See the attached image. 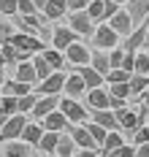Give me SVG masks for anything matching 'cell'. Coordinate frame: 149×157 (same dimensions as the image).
Segmentation results:
<instances>
[{
  "mask_svg": "<svg viewBox=\"0 0 149 157\" xmlns=\"http://www.w3.org/2000/svg\"><path fill=\"white\" fill-rule=\"evenodd\" d=\"M60 111L68 117V122L71 125H84V122H90V109H84L79 100H73V98H68V95H63L60 98Z\"/></svg>",
  "mask_w": 149,
  "mask_h": 157,
  "instance_id": "1",
  "label": "cell"
},
{
  "mask_svg": "<svg viewBox=\"0 0 149 157\" xmlns=\"http://www.w3.org/2000/svg\"><path fill=\"white\" fill-rule=\"evenodd\" d=\"M68 27H71V30L84 41V38H92V33H95L98 25L90 19L87 11H68Z\"/></svg>",
  "mask_w": 149,
  "mask_h": 157,
  "instance_id": "2",
  "label": "cell"
},
{
  "mask_svg": "<svg viewBox=\"0 0 149 157\" xmlns=\"http://www.w3.org/2000/svg\"><path fill=\"white\" fill-rule=\"evenodd\" d=\"M92 46H95V49H103V52L119 46V33H117L109 22H103V25H98L95 33H92Z\"/></svg>",
  "mask_w": 149,
  "mask_h": 157,
  "instance_id": "3",
  "label": "cell"
},
{
  "mask_svg": "<svg viewBox=\"0 0 149 157\" xmlns=\"http://www.w3.org/2000/svg\"><path fill=\"white\" fill-rule=\"evenodd\" d=\"M90 57H92V52H90V46L84 44L82 38H79L76 44H71V46L65 49V63H68V68H79V65H90Z\"/></svg>",
  "mask_w": 149,
  "mask_h": 157,
  "instance_id": "4",
  "label": "cell"
},
{
  "mask_svg": "<svg viewBox=\"0 0 149 157\" xmlns=\"http://www.w3.org/2000/svg\"><path fill=\"white\" fill-rule=\"evenodd\" d=\"M8 44H14L19 52H33V54H41L46 44L38 38V35H30V33H14L11 38H8Z\"/></svg>",
  "mask_w": 149,
  "mask_h": 157,
  "instance_id": "5",
  "label": "cell"
},
{
  "mask_svg": "<svg viewBox=\"0 0 149 157\" xmlns=\"http://www.w3.org/2000/svg\"><path fill=\"white\" fill-rule=\"evenodd\" d=\"M25 125H27V117H25V114H14V117H11L6 125L0 127V144L22 138V130H25Z\"/></svg>",
  "mask_w": 149,
  "mask_h": 157,
  "instance_id": "6",
  "label": "cell"
},
{
  "mask_svg": "<svg viewBox=\"0 0 149 157\" xmlns=\"http://www.w3.org/2000/svg\"><path fill=\"white\" fill-rule=\"evenodd\" d=\"M60 98H63V95H41V98H38V103H35V109L30 111L35 122H44L52 111L60 109Z\"/></svg>",
  "mask_w": 149,
  "mask_h": 157,
  "instance_id": "7",
  "label": "cell"
},
{
  "mask_svg": "<svg viewBox=\"0 0 149 157\" xmlns=\"http://www.w3.org/2000/svg\"><path fill=\"white\" fill-rule=\"evenodd\" d=\"M65 78H68V73H65V71H54V73H52L49 78L38 81L41 87H35V92H38V95H63Z\"/></svg>",
  "mask_w": 149,
  "mask_h": 157,
  "instance_id": "8",
  "label": "cell"
},
{
  "mask_svg": "<svg viewBox=\"0 0 149 157\" xmlns=\"http://www.w3.org/2000/svg\"><path fill=\"white\" fill-rule=\"evenodd\" d=\"M79 41V35L71 30L68 25H54L52 27V46L54 49H60V52H65L71 44H76Z\"/></svg>",
  "mask_w": 149,
  "mask_h": 157,
  "instance_id": "9",
  "label": "cell"
},
{
  "mask_svg": "<svg viewBox=\"0 0 149 157\" xmlns=\"http://www.w3.org/2000/svg\"><path fill=\"white\" fill-rule=\"evenodd\" d=\"M147 33H149V19L144 22V25H138L136 30L125 38V44H122V49L128 52V54H136V52H141L144 49V44H147Z\"/></svg>",
  "mask_w": 149,
  "mask_h": 157,
  "instance_id": "10",
  "label": "cell"
},
{
  "mask_svg": "<svg viewBox=\"0 0 149 157\" xmlns=\"http://www.w3.org/2000/svg\"><path fill=\"white\" fill-rule=\"evenodd\" d=\"M109 25H111V27H114L122 38H128V35L136 30V25H133V19H130V14H128V8H125V6H122V8H119L111 19H109Z\"/></svg>",
  "mask_w": 149,
  "mask_h": 157,
  "instance_id": "11",
  "label": "cell"
},
{
  "mask_svg": "<svg viewBox=\"0 0 149 157\" xmlns=\"http://www.w3.org/2000/svg\"><path fill=\"white\" fill-rule=\"evenodd\" d=\"M63 95L73 98V100H79V98H84V95H87V84H84V78L79 76V71H76V73H68L65 87H63Z\"/></svg>",
  "mask_w": 149,
  "mask_h": 157,
  "instance_id": "12",
  "label": "cell"
},
{
  "mask_svg": "<svg viewBox=\"0 0 149 157\" xmlns=\"http://www.w3.org/2000/svg\"><path fill=\"white\" fill-rule=\"evenodd\" d=\"M125 8H128V14H130V19H133L136 27L144 25V22L149 19V0H128Z\"/></svg>",
  "mask_w": 149,
  "mask_h": 157,
  "instance_id": "13",
  "label": "cell"
},
{
  "mask_svg": "<svg viewBox=\"0 0 149 157\" xmlns=\"http://www.w3.org/2000/svg\"><path fill=\"white\" fill-rule=\"evenodd\" d=\"M87 109H90V114L100 111V109H109V87L87 90Z\"/></svg>",
  "mask_w": 149,
  "mask_h": 157,
  "instance_id": "14",
  "label": "cell"
},
{
  "mask_svg": "<svg viewBox=\"0 0 149 157\" xmlns=\"http://www.w3.org/2000/svg\"><path fill=\"white\" fill-rule=\"evenodd\" d=\"M68 133H71V138L76 141V146H79V149H98L95 138L90 136V130H87L84 125H71V127H68Z\"/></svg>",
  "mask_w": 149,
  "mask_h": 157,
  "instance_id": "15",
  "label": "cell"
},
{
  "mask_svg": "<svg viewBox=\"0 0 149 157\" xmlns=\"http://www.w3.org/2000/svg\"><path fill=\"white\" fill-rule=\"evenodd\" d=\"M114 114H117V122H119V127H122V130H130V133H136V130L141 127V125H138V111L130 109V106L117 109Z\"/></svg>",
  "mask_w": 149,
  "mask_h": 157,
  "instance_id": "16",
  "label": "cell"
},
{
  "mask_svg": "<svg viewBox=\"0 0 149 157\" xmlns=\"http://www.w3.org/2000/svg\"><path fill=\"white\" fill-rule=\"evenodd\" d=\"M33 152H38V149L30 146V144H25L22 138L3 144V155H6V157H33Z\"/></svg>",
  "mask_w": 149,
  "mask_h": 157,
  "instance_id": "17",
  "label": "cell"
},
{
  "mask_svg": "<svg viewBox=\"0 0 149 157\" xmlns=\"http://www.w3.org/2000/svg\"><path fill=\"white\" fill-rule=\"evenodd\" d=\"M76 71H79V76L84 78L87 90H98V87H103V84H106V76H103V73H98L92 65H79Z\"/></svg>",
  "mask_w": 149,
  "mask_h": 157,
  "instance_id": "18",
  "label": "cell"
},
{
  "mask_svg": "<svg viewBox=\"0 0 149 157\" xmlns=\"http://www.w3.org/2000/svg\"><path fill=\"white\" fill-rule=\"evenodd\" d=\"M41 14L46 16L49 22L63 19V16H68V0H46V6H44V11H41Z\"/></svg>",
  "mask_w": 149,
  "mask_h": 157,
  "instance_id": "19",
  "label": "cell"
},
{
  "mask_svg": "<svg viewBox=\"0 0 149 157\" xmlns=\"http://www.w3.org/2000/svg\"><path fill=\"white\" fill-rule=\"evenodd\" d=\"M92 122H98V125H103L106 130H119L122 133V127H119V122H117V114L111 109H100V111H92V117H90Z\"/></svg>",
  "mask_w": 149,
  "mask_h": 157,
  "instance_id": "20",
  "label": "cell"
},
{
  "mask_svg": "<svg viewBox=\"0 0 149 157\" xmlns=\"http://www.w3.org/2000/svg\"><path fill=\"white\" fill-rule=\"evenodd\" d=\"M41 125L46 127V130H54V133H65L68 127H71V122H68V117H65V114L57 109V111H52V114L46 117V119H44V122H41Z\"/></svg>",
  "mask_w": 149,
  "mask_h": 157,
  "instance_id": "21",
  "label": "cell"
},
{
  "mask_svg": "<svg viewBox=\"0 0 149 157\" xmlns=\"http://www.w3.org/2000/svg\"><path fill=\"white\" fill-rule=\"evenodd\" d=\"M35 87L33 84H27V81H17V78H6V84H3V95H14V98H22V95H30Z\"/></svg>",
  "mask_w": 149,
  "mask_h": 157,
  "instance_id": "22",
  "label": "cell"
},
{
  "mask_svg": "<svg viewBox=\"0 0 149 157\" xmlns=\"http://www.w3.org/2000/svg\"><path fill=\"white\" fill-rule=\"evenodd\" d=\"M76 152H79V146H76V141L71 138V133H60V141H57V149H54V155L57 157H76Z\"/></svg>",
  "mask_w": 149,
  "mask_h": 157,
  "instance_id": "23",
  "label": "cell"
},
{
  "mask_svg": "<svg viewBox=\"0 0 149 157\" xmlns=\"http://www.w3.org/2000/svg\"><path fill=\"white\" fill-rule=\"evenodd\" d=\"M44 133H46V127L41 125V122H27L25 130H22V141L30 144V146H38V141H41Z\"/></svg>",
  "mask_w": 149,
  "mask_h": 157,
  "instance_id": "24",
  "label": "cell"
},
{
  "mask_svg": "<svg viewBox=\"0 0 149 157\" xmlns=\"http://www.w3.org/2000/svg\"><path fill=\"white\" fill-rule=\"evenodd\" d=\"M57 141H60V133H54V130H46V133H44V136H41V141H38V146H35V149H38V152H41V155H54V149H57Z\"/></svg>",
  "mask_w": 149,
  "mask_h": 157,
  "instance_id": "25",
  "label": "cell"
},
{
  "mask_svg": "<svg viewBox=\"0 0 149 157\" xmlns=\"http://www.w3.org/2000/svg\"><path fill=\"white\" fill-rule=\"evenodd\" d=\"M44 57H46V63H49L54 71H68L65 52H60V49H54V46H46L44 49Z\"/></svg>",
  "mask_w": 149,
  "mask_h": 157,
  "instance_id": "26",
  "label": "cell"
},
{
  "mask_svg": "<svg viewBox=\"0 0 149 157\" xmlns=\"http://www.w3.org/2000/svg\"><path fill=\"white\" fill-rule=\"evenodd\" d=\"M90 65L103 73V76H109V71H111V63H109V52H103V49H95L92 52V57H90Z\"/></svg>",
  "mask_w": 149,
  "mask_h": 157,
  "instance_id": "27",
  "label": "cell"
},
{
  "mask_svg": "<svg viewBox=\"0 0 149 157\" xmlns=\"http://www.w3.org/2000/svg\"><path fill=\"white\" fill-rule=\"evenodd\" d=\"M17 81H27V84H35V81H38V73H35L33 60H30V63H19L17 65Z\"/></svg>",
  "mask_w": 149,
  "mask_h": 157,
  "instance_id": "28",
  "label": "cell"
},
{
  "mask_svg": "<svg viewBox=\"0 0 149 157\" xmlns=\"http://www.w3.org/2000/svg\"><path fill=\"white\" fill-rule=\"evenodd\" d=\"M33 65H35V73H38V81H44V78H49L52 73H54V68L46 63L44 52H41V54H33Z\"/></svg>",
  "mask_w": 149,
  "mask_h": 157,
  "instance_id": "29",
  "label": "cell"
},
{
  "mask_svg": "<svg viewBox=\"0 0 149 157\" xmlns=\"http://www.w3.org/2000/svg\"><path fill=\"white\" fill-rule=\"evenodd\" d=\"M122 144H125L122 133H119V130H109V136H106V141H103V152H106V157L111 155V152H117Z\"/></svg>",
  "mask_w": 149,
  "mask_h": 157,
  "instance_id": "30",
  "label": "cell"
},
{
  "mask_svg": "<svg viewBox=\"0 0 149 157\" xmlns=\"http://www.w3.org/2000/svg\"><path fill=\"white\" fill-rule=\"evenodd\" d=\"M147 90H149V76H141V73H133V76H130V92H133V98L144 95Z\"/></svg>",
  "mask_w": 149,
  "mask_h": 157,
  "instance_id": "31",
  "label": "cell"
},
{
  "mask_svg": "<svg viewBox=\"0 0 149 157\" xmlns=\"http://www.w3.org/2000/svg\"><path fill=\"white\" fill-rule=\"evenodd\" d=\"M38 98L41 95L35 92H30V95H22V98H17V106H19V114H30V111L35 109V103H38Z\"/></svg>",
  "mask_w": 149,
  "mask_h": 157,
  "instance_id": "32",
  "label": "cell"
},
{
  "mask_svg": "<svg viewBox=\"0 0 149 157\" xmlns=\"http://www.w3.org/2000/svg\"><path fill=\"white\" fill-rule=\"evenodd\" d=\"M103 8H106V0H90L87 6V14L95 25H103Z\"/></svg>",
  "mask_w": 149,
  "mask_h": 157,
  "instance_id": "33",
  "label": "cell"
},
{
  "mask_svg": "<svg viewBox=\"0 0 149 157\" xmlns=\"http://www.w3.org/2000/svg\"><path fill=\"white\" fill-rule=\"evenodd\" d=\"M84 127L90 130V136L95 138V144H98V146H103V141H106V136H109V130H106L103 125H98V122H92V119H90V122H84Z\"/></svg>",
  "mask_w": 149,
  "mask_h": 157,
  "instance_id": "34",
  "label": "cell"
},
{
  "mask_svg": "<svg viewBox=\"0 0 149 157\" xmlns=\"http://www.w3.org/2000/svg\"><path fill=\"white\" fill-rule=\"evenodd\" d=\"M133 73H141V76H149V54L141 49V52H136V68H133Z\"/></svg>",
  "mask_w": 149,
  "mask_h": 157,
  "instance_id": "35",
  "label": "cell"
},
{
  "mask_svg": "<svg viewBox=\"0 0 149 157\" xmlns=\"http://www.w3.org/2000/svg\"><path fill=\"white\" fill-rule=\"evenodd\" d=\"M109 95H117V98H125V100H130V98H133V92H130V81L109 84Z\"/></svg>",
  "mask_w": 149,
  "mask_h": 157,
  "instance_id": "36",
  "label": "cell"
},
{
  "mask_svg": "<svg viewBox=\"0 0 149 157\" xmlns=\"http://www.w3.org/2000/svg\"><path fill=\"white\" fill-rule=\"evenodd\" d=\"M133 73H128L125 68H111L109 76H106V84H119V81H130Z\"/></svg>",
  "mask_w": 149,
  "mask_h": 157,
  "instance_id": "37",
  "label": "cell"
},
{
  "mask_svg": "<svg viewBox=\"0 0 149 157\" xmlns=\"http://www.w3.org/2000/svg\"><path fill=\"white\" fill-rule=\"evenodd\" d=\"M0 49H3L6 65H14V68H17V65H19V60H17V46H14V44H0Z\"/></svg>",
  "mask_w": 149,
  "mask_h": 157,
  "instance_id": "38",
  "label": "cell"
},
{
  "mask_svg": "<svg viewBox=\"0 0 149 157\" xmlns=\"http://www.w3.org/2000/svg\"><path fill=\"white\" fill-rule=\"evenodd\" d=\"M122 60H125V49H122V44L114 49H109V63H111V68H122Z\"/></svg>",
  "mask_w": 149,
  "mask_h": 157,
  "instance_id": "39",
  "label": "cell"
},
{
  "mask_svg": "<svg viewBox=\"0 0 149 157\" xmlns=\"http://www.w3.org/2000/svg\"><path fill=\"white\" fill-rule=\"evenodd\" d=\"M17 11H19V0H0V14H3V16L11 19Z\"/></svg>",
  "mask_w": 149,
  "mask_h": 157,
  "instance_id": "40",
  "label": "cell"
},
{
  "mask_svg": "<svg viewBox=\"0 0 149 157\" xmlns=\"http://www.w3.org/2000/svg\"><path fill=\"white\" fill-rule=\"evenodd\" d=\"M0 109L6 111L8 117H14V114H19V106H17V98L14 95H3V106Z\"/></svg>",
  "mask_w": 149,
  "mask_h": 157,
  "instance_id": "41",
  "label": "cell"
},
{
  "mask_svg": "<svg viewBox=\"0 0 149 157\" xmlns=\"http://www.w3.org/2000/svg\"><path fill=\"white\" fill-rule=\"evenodd\" d=\"M149 141V125H141L136 133H133V146H141V144Z\"/></svg>",
  "mask_w": 149,
  "mask_h": 157,
  "instance_id": "42",
  "label": "cell"
},
{
  "mask_svg": "<svg viewBox=\"0 0 149 157\" xmlns=\"http://www.w3.org/2000/svg\"><path fill=\"white\" fill-rule=\"evenodd\" d=\"M17 14H22V16H33V14H41V11L35 8L33 0H19V11H17Z\"/></svg>",
  "mask_w": 149,
  "mask_h": 157,
  "instance_id": "43",
  "label": "cell"
},
{
  "mask_svg": "<svg viewBox=\"0 0 149 157\" xmlns=\"http://www.w3.org/2000/svg\"><path fill=\"white\" fill-rule=\"evenodd\" d=\"M14 27H11V22H0V44H8V38L14 35Z\"/></svg>",
  "mask_w": 149,
  "mask_h": 157,
  "instance_id": "44",
  "label": "cell"
},
{
  "mask_svg": "<svg viewBox=\"0 0 149 157\" xmlns=\"http://www.w3.org/2000/svg\"><path fill=\"white\" fill-rule=\"evenodd\" d=\"M119 8H122L119 3H114V0H106V8H103V22H109V19L119 11Z\"/></svg>",
  "mask_w": 149,
  "mask_h": 157,
  "instance_id": "45",
  "label": "cell"
},
{
  "mask_svg": "<svg viewBox=\"0 0 149 157\" xmlns=\"http://www.w3.org/2000/svg\"><path fill=\"white\" fill-rule=\"evenodd\" d=\"M114 157H136V146H130V144H122L117 152H111Z\"/></svg>",
  "mask_w": 149,
  "mask_h": 157,
  "instance_id": "46",
  "label": "cell"
},
{
  "mask_svg": "<svg viewBox=\"0 0 149 157\" xmlns=\"http://www.w3.org/2000/svg\"><path fill=\"white\" fill-rule=\"evenodd\" d=\"M125 106H128V100H125V98L109 95V109H111V111H117V109H125Z\"/></svg>",
  "mask_w": 149,
  "mask_h": 157,
  "instance_id": "47",
  "label": "cell"
},
{
  "mask_svg": "<svg viewBox=\"0 0 149 157\" xmlns=\"http://www.w3.org/2000/svg\"><path fill=\"white\" fill-rule=\"evenodd\" d=\"M90 0H68V11H87Z\"/></svg>",
  "mask_w": 149,
  "mask_h": 157,
  "instance_id": "48",
  "label": "cell"
},
{
  "mask_svg": "<svg viewBox=\"0 0 149 157\" xmlns=\"http://www.w3.org/2000/svg\"><path fill=\"white\" fill-rule=\"evenodd\" d=\"M136 157H149V141L141 144V146H136Z\"/></svg>",
  "mask_w": 149,
  "mask_h": 157,
  "instance_id": "49",
  "label": "cell"
},
{
  "mask_svg": "<svg viewBox=\"0 0 149 157\" xmlns=\"http://www.w3.org/2000/svg\"><path fill=\"white\" fill-rule=\"evenodd\" d=\"M76 157H98V152H95V149H79Z\"/></svg>",
  "mask_w": 149,
  "mask_h": 157,
  "instance_id": "50",
  "label": "cell"
},
{
  "mask_svg": "<svg viewBox=\"0 0 149 157\" xmlns=\"http://www.w3.org/2000/svg\"><path fill=\"white\" fill-rule=\"evenodd\" d=\"M8 119H11V117H8V114H6V111H3V109H0V127L6 125V122H8Z\"/></svg>",
  "mask_w": 149,
  "mask_h": 157,
  "instance_id": "51",
  "label": "cell"
},
{
  "mask_svg": "<svg viewBox=\"0 0 149 157\" xmlns=\"http://www.w3.org/2000/svg\"><path fill=\"white\" fill-rule=\"evenodd\" d=\"M138 98H141V103H144V106H147V109H149V90H147V92H144V95H138Z\"/></svg>",
  "mask_w": 149,
  "mask_h": 157,
  "instance_id": "52",
  "label": "cell"
},
{
  "mask_svg": "<svg viewBox=\"0 0 149 157\" xmlns=\"http://www.w3.org/2000/svg\"><path fill=\"white\" fill-rule=\"evenodd\" d=\"M35 3V8H38V11H44V6H46V0H33Z\"/></svg>",
  "mask_w": 149,
  "mask_h": 157,
  "instance_id": "53",
  "label": "cell"
},
{
  "mask_svg": "<svg viewBox=\"0 0 149 157\" xmlns=\"http://www.w3.org/2000/svg\"><path fill=\"white\" fill-rule=\"evenodd\" d=\"M3 84H6V73H3V68H0V90H3Z\"/></svg>",
  "mask_w": 149,
  "mask_h": 157,
  "instance_id": "54",
  "label": "cell"
},
{
  "mask_svg": "<svg viewBox=\"0 0 149 157\" xmlns=\"http://www.w3.org/2000/svg\"><path fill=\"white\" fill-rule=\"evenodd\" d=\"M0 68H6V57H3V49H0Z\"/></svg>",
  "mask_w": 149,
  "mask_h": 157,
  "instance_id": "55",
  "label": "cell"
},
{
  "mask_svg": "<svg viewBox=\"0 0 149 157\" xmlns=\"http://www.w3.org/2000/svg\"><path fill=\"white\" fill-rule=\"evenodd\" d=\"M144 52L149 54V33H147V44H144Z\"/></svg>",
  "mask_w": 149,
  "mask_h": 157,
  "instance_id": "56",
  "label": "cell"
},
{
  "mask_svg": "<svg viewBox=\"0 0 149 157\" xmlns=\"http://www.w3.org/2000/svg\"><path fill=\"white\" fill-rule=\"evenodd\" d=\"M114 3H119V6H125V3H128V0H114Z\"/></svg>",
  "mask_w": 149,
  "mask_h": 157,
  "instance_id": "57",
  "label": "cell"
},
{
  "mask_svg": "<svg viewBox=\"0 0 149 157\" xmlns=\"http://www.w3.org/2000/svg\"><path fill=\"white\" fill-rule=\"evenodd\" d=\"M0 106H3V92H0Z\"/></svg>",
  "mask_w": 149,
  "mask_h": 157,
  "instance_id": "58",
  "label": "cell"
},
{
  "mask_svg": "<svg viewBox=\"0 0 149 157\" xmlns=\"http://www.w3.org/2000/svg\"><path fill=\"white\" fill-rule=\"evenodd\" d=\"M109 157H114V155H109Z\"/></svg>",
  "mask_w": 149,
  "mask_h": 157,
  "instance_id": "59",
  "label": "cell"
},
{
  "mask_svg": "<svg viewBox=\"0 0 149 157\" xmlns=\"http://www.w3.org/2000/svg\"><path fill=\"white\" fill-rule=\"evenodd\" d=\"M44 157H46V155H44Z\"/></svg>",
  "mask_w": 149,
  "mask_h": 157,
  "instance_id": "60",
  "label": "cell"
}]
</instances>
